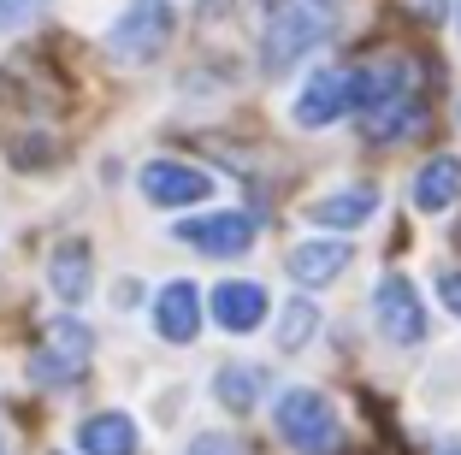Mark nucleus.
<instances>
[{
    "label": "nucleus",
    "mask_w": 461,
    "mask_h": 455,
    "mask_svg": "<svg viewBox=\"0 0 461 455\" xmlns=\"http://www.w3.org/2000/svg\"><path fill=\"white\" fill-rule=\"evenodd\" d=\"M272 432H278V443L296 455H338L343 450V426L338 414H331V402L320 396V390H278V402H272Z\"/></svg>",
    "instance_id": "obj_1"
},
{
    "label": "nucleus",
    "mask_w": 461,
    "mask_h": 455,
    "mask_svg": "<svg viewBox=\"0 0 461 455\" xmlns=\"http://www.w3.org/2000/svg\"><path fill=\"white\" fill-rule=\"evenodd\" d=\"M320 36H326V13L313 0H272L267 36H260V71L285 77L308 48H320Z\"/></svg>",
    "instance_id": "obj_2"
},
{
    "label": "nucleus",
    "mask_w": 461,
    "mask_h": 455,
    "mask_svg": "<svg viewBox=\"0 0 461 455\" xmlns=\"http://www.w3.org/2000/svg\"><path fill=\"white\" fill-rule=\"evenodd\" d=\"M172 30H177V6L172 0H131L107 30V48L113 59L124 66H154V59L172 48Z\"/></svg>",
    "instance_id": "obj_3"
},
{
    "label": "nucleus",
    "mask_w": 461,
    "mask_h": 455,
    "mask_svg": "<svg viewBox=\"0 0 461 455\" xmlns=\"http://www.w3.org/2000/svg\"><path fill=\"white\" fill-rule=\"evenodd\" d=\"M89 361H95V337H89V325L48 320V325H41V349L30 355V378H36V385L66 390V385H77V378H83V367H89Z\"/></svg>",
    "instance_id": "obj_4"
},
{
    "label": "nucleus",
    "mask_w": 461,
    "mask_h": 455,
    "mask_svg": "<svg viewBox=\"0 0 461 455\" xmlns=\"http://www.w3.org/2000/svg\"><path fill=\"white\" fill-rule=\"evenodd\" d=\"M343 113H355V71H343V66L313 71L308 89L296 95V124L302 131H326V124L343 119Z\"/></svg>",
    "instance_id": "obj_5"
},
{
    "label": "nucleus",
    "mask_w": 461,
    "mask_h": 455,
    "mask_svg": "<svg viewBox=\"0 0 461 455\" xmlns=\"http://www.w3.org/2000/svg\"><path fill=\"white\" fill-rule=\"evenodd\" d=\"M177 242H190L195 255H207V260L249 255V249H255V219H249V214H202V219H184V225H177Z\"/></svg>",
    "instance_id": "obj_6"
},
{
    "label": "nucleus",
    "mask_w": 461,
    "mask_h": 455,
    "mask_svg": "<svg viewBox=\"0 0 461 455\" xmlns=\"http://www.w3.org/2000/svg\"><path fill=\"white\" fill-rule=\"evenodd\" d=\"M136 184H142V196H149L154 207H202V201L213 196V172L184 166V160H149Z\"/></svg>",
    "instance_id": "obj_7"
},
{
    "label": "nucleus",
    "mask_w": 461,
    "mask_h": 455,
    "mask_svg": "<svg viewBox=\"0 0 461 455\" xmlns=\"http://www.w3.org/2000/svg\"><path fill=\"white\" fill-rule=\"evenodd\" d=\"M373 320H379V332L391 337V343H420L426 337L420 290H414L408 278H379V290H373Z\"/></svg>",
    "instance_id": "obj_8"
},
{
    "label": "nucleus",
    "mask_w": 461,
    "mask_h": 455,
    "mask_svg": "<svg viewBox=\"0 0 461 455\" xmlns=\"http://www.w3.org/2000/svg\"><path fill=\"white\" fill-rule=\"evenodd\" d=\"M202 290H195V278H172L160 290V302H154V332L166 337V343H195L202 337Z\"/></svg>",
    "instance_id": "obj_9"
},
{
    "label": "nucleus",
    "mask_w": 461,
    "mask_h": 455,
    "mask_svg": "<svg viewBox=\"0 0 461 455\" xmlns=\"http://www.w3.org/2000/svg\"><path fill=\"white\" fill-rule=\"evenodd\" d=\"M267 290H260L255 278H225L213 296H207V314H213L219 325H225L230 337H249V332H260V320H267Z\"/></svg>",
    "instance_id": "obj_10"
},
{
    "label": "nucleus",
    "mask_w": 461,
    "mask_h": 455,
    "mask_svg": "<svg viewBox=\"0 0 461 455\" xmlns=\"http://www.w3.org/2000/svg\"><path fill=\"white\" fill-rule=\"evenodd\" d=\"M48 284H54L59 302H83L89 284H95V249L89 237H59L48 249Z\"/></svg>",
    "instance_id": "obj_11"
},
{
    "label": "nucleus",
    "mask_w": 461,
    "mask_h": 455,
    "mask_svg": "<svg viewBox=\"0 0 461 455\" xmlns=\"http://www.w3.org/2000/svg\"><path fill=\"white\" fill-rule=\"evenodd\" d=\"M373 214H379V189H373V184H349V189H331V196L308 201V219L320 231H355V225H366Z\"/></svg>",
    "instance_id": "obj_12"
},
{
    "label": "nucleus",
    "mask_w": 461,
    "mask_h": 455,
    "mask_svg": "<svg viewBox=\"0 0 461 455\" xmlns=\"http://www.w3.org/2000/svg\"><path fill=\"white\" fill-rule=\"evenodd\" d=\"M349 260H355V249L343 237H313V242H302V249H290L285 267H290V278H296V284H308V290H313V284H331Z\"/></svg>",
    "instance_id": "obj_13"
},
{
    "label": "nucleus",
    "mask_w": 461,
    "mask_h": 455,
    "mask_svg": "<svg viewBox=\"0 0 461 455\" xmlns=\"http://www.w3.org/2000/svg\"><path fill=\"white\" fill-rule=\"evenodd\" d=\"M414 214H444V207H456L461 201V160L456 154H438V160H426L420 172H414Z\"/></svg>",
    "instance_id": "obj_14"
},
{
    "label": "nucleus",
    "mask_w": 461,
    "mask_h": 455,
    "mask_svg": "<svg viewBox=\"0 0 461 455\" xmlns=\"http://www.w3.org/2000/svg\"><path fill=\"white\" fill-rule=\"evenodd\" d=\"M77 450L83 455H136V420L107 408V414H89L77 426Z\"/></svg>",
    "instance_id": "obj_15"
},
{
    "label": "nucleus",
    "mask_w": 461,
    "mask_h": 455,
    "mask_svg": "<svg viewBox=\"0 0 461 455\" xmlns=\"http://www.w3.org/2000/svg\"><path fill=\"white\" fill-rule=\"evenodd\" d=\"M213 396L225 402L230 414H249V408H255V396H260V373H255V367H243V361H237V367H219V373H213Z\"/></svg>",
    "instance_id": "obj_16"
},
{
    "label": "nucleus",
    "mask_w": 461,
    "mask_h": 455,
    "mask_svg": "<svg viewBox=\"0 0 461 455\" xmlns=\"http://www.w3.org/2000/svg\"><path fill=\"white\" fill-rule=\"evenodd\" d=\"M313 332H320V308L313 302H285V314H278V349L296 355V349H308Z\"/></svg>",
    "instance_id": "obj_17"
},
{
    "label": "nucleus",
    "mask_w": 461,
    "mask_h": 455,
    "mask_svg": "<svg viewBox=\"0 0 461 455\" xmlns=\"http://www.w3.org/2000/svg\"><path fill=\"white\" fill-rule=\"evenodd\" d=\"M48 0H0V30H24L30 18H41Z\"/></svg>",
    "instance_id": "obj_18"
},
{
    "label": "nucleus",
    "mask_w": 461,
    "mask_h": 455,
    "mask_svg": "<svg viewBox=\"0 0 461 455\" xmlns=\"http://www.w3.org/2000/svg\"><path fill=\"white\" fill-rule=\"evenodd\" d=\"M190 455H243V443L230 432H202V438H190Z\"/></svg>",
    "instance_id": "obj_19"
},
{
    "label": "nucleus",
    "mask_w": 461,
    "mask_h": 455,
    "mask_svg": "<svg viewBox=\"0 0 461 455\" xmlns=\"http://www.w3.org/2000/svg\"><path fill=\"white\" fill-rule=\"evenodd\" d=\"M438 290H444V308L461 320V272H444V284H438Z\"/></svg>",
    "instance_id": "obj_20"
},
{
    "label": "nucleus",
    "mask_w": 461,
    "mask_h": 455,
    "mask_svg": "<svg viewBox=\"0 0 461 455\" xmlns=\"http://www.w3.org/2000/svg\"><path fill=\"white\" fill-rule=\"evenodd\" d=\"M444 455H461V443H449V450H444Z\"/></svg>",
    "instance_id": "obj_21"
},
{
    "label": "nucleus",
    "mask_w": 461,
    "mask_h": 455,
    "mask_svg": "<svg viewBox=\"0 0 461 455\" xmlns=\"http://www.w3.org/2000/svg\"><path fill=\"white\" fill-rule=\"evenodd\" d=\"M0 455H6V438H0Z\"/></svg>",
    "instance_id": "obj_22"
},
{
    "label": "nucleus",
    "mask_w": 461,
    "mask_h": 455,
    "mask_svg": "<svg viewBox=\"0 0 461 455\" xmlns=\"http://www.w3.org/2000/svg\"><path fill=\"white\" fill-rule=\"evenodd\" d=\"M456 242H461V231H456Z\"/></svg>",
    "instance_id": "obj_23"
},
{
    "label": "nucleus",
    "mask_w": 461,
    "mask_h": 455,
    "mask_svg": "<svg viewBox=\"0 0 461 455\" xmlns=\"http://www.w3.org/2000/svg\"><path fill=\"white\" fill-rule=\"evenodd\" d=\"M456 18H461V13H456Z\"/></svg>",
    "instance_id": "obj_24"
}]
</instances>
